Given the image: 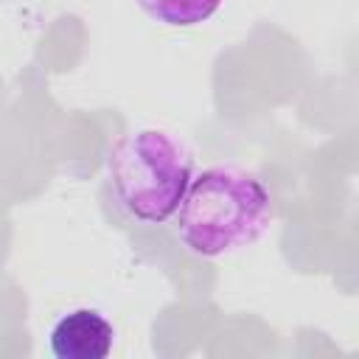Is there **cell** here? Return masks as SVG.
<instances>
[{
	"mask_svg": "<svg viewBox=\"0 0 359 359\" xmlns=\"http://www.w3.org/2000/svg\"><path fill=\"white\" fill-rule=\"evenodd\" d=\"M191 177L194 157L188 146L157 126L121 137L107 157L109 191L118 208L140 224L168 222Z\"/></svg>",
	"mask_w": 359,
	"mask_h": 359,
	"instance_id": "7a4b0ae2",
	"label": "cell"
},
{
	"mask_svg": "<svg viewBox=\"0 0 359 359\" xmlns=\"http://www.w3.org/2000/svg\"><path fill=\"white\" fill-rule=\"evenodd\" d=\"M275 216L269 188L241 165H210L191 177L177 210L174 233L199 258L233 255L255 244Z\"/></svg>",
	"mask_w": 359,
	"mask_h": 359,
	"instance_id": "6da1fadb",
	"label": "cell"
},
{
	"mask_svg": "<svg viewBox=\"0 0 359 359\" xmlns=\"http://www.w3.org/2000/svg\"><path fill=\"white\" fill-rule=\"evenodd\" d=\"M135 6L160 25L194 28L208 22L222 8V0H135Z\"/></svg>",
	"mask_w": 359,
	"mask_h": 359,
	"instance_id": "277c9868",
	"label": "cell"
},
{
	"mask_svg": "<svg viewBox=\"0 0 359 359\" xmlns=\"http://www.w3.org/2000/svg\"><path fill=\"white\" fill-rule=\"evenodd\" d=\"M115 342L112 323L98 309H73L50 328V353L56 359H104Z\"/></svg>",
	"mask_w": 359,
	"mask_h": 359,
	"instance_id": "3957f363",
	"label": "cell"
}]
</instances>
